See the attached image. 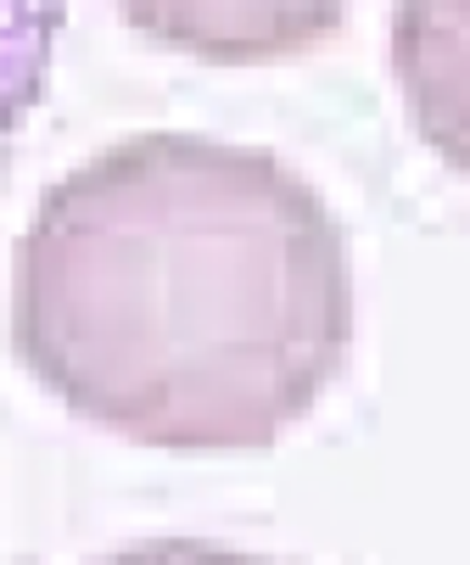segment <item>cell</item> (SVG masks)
Returning <instances> with one entry per match:
<instances>
[{
    "label": "cell",
    "mask_w": 470,
    "mask_h": 565,
    "mask_svg": "<svg viewBox=\"0 0 470 565\" xmlns=\"http://www.w3.org/2000/svg\"><path fill=\"white\" fill-rule=\"evenodd\" d=\"M12 348L78 420L140 448L264 454L353 353L348 230L275 151L129 135L40 196Z\"/></svg>",
    "instance_id": "1"
},
{
    "label": "cell",
    "mask_w": 470,
    "mask_h": 565,
    "mask_svg": "<svg viewBox=\"0 0 470 565\" xmlns=\"http://www.w3.org/2000/svg\"><path fill=\"white\" fill-rule=\"evenodd\" d=\"M135 34L218 67L286 62L325 45L348 0H118Z\"/></svg>",
    "instance_id": "2"
},
{
    "label": "cell",
    "mask_w": 470,
    "mask_h": 565,
    "mask_svg": "<svg viewBox=\"0 0 470 565\" xmlns=\"http://www.w3.org/2000/svg\"><path fill=\"white\" fill-rule=\"evenodd\" d=\"M62 29L67 0H0V180L51 90Z\"/></svg>",
    "instance_id": "3"
}]
</instances>
